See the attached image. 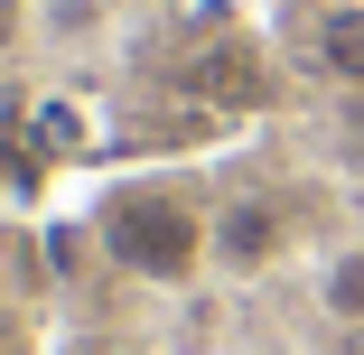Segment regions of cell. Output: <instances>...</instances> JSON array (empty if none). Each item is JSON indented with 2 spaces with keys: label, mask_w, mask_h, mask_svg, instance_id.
<instances>
[{
  "label": "cell",
  "mask_w": 364,
  "mask_h": 355,
  "mask_svg": "<svg viewBox=\"0 0 364 355\" xmlns=\"http://www.w3.org/2000/svg\"><path fill=\"white\" fill-rule=\"evenodd\" d=\"M205 234H215V206H196V187L178 178H131V187H103L94 206V243L131 280H196Z\"/></svg>",
  "instance_id": "6da1fadb"
},
{
  "label": "cell",
  "mask_w": 364,
  "mask_h": 355,
  "mask_svg": "<svg viewBox=\"0 0 364 355\" xmlns=\"http://www.w3.org/2000/svg\"><path fill=\"white\" fill-rule=\"evenodd\" d=\"M280 253H289V225H280L271 196H225V206H215V234H205V262H215V271L252 280V271H271Z\"/></svg>",
  "instance_id": "7a4b0ae2"
},
{
  "label": "cell",
  "mask_w": 364,
  "mask_h": 355,
  "mask_svg": "<svg viewBox=\"0 0 364 355\" xmlns=\"http://www.w3.org/2000/svg\"><path fill=\"white\" fill-rule=\"evenodd\" d=\"M318 65L336 85H355L364 94V0H346V10H327L318 19Z\"/></svg>",
  "instance_id": "3957f363"
},
{
  "label": "cell",
  "mask_w": 364,
  "mask_h": 355,
  "mask_svg": "<svg viewBox=\"0 0 364 355\" xmlns=\"http://www.w3.org/2000/svg\"><path fill=\"white\" fill-rule=\"evenodd\" d=\"M318 300H327V318H336V327H364V243H355V253H336V262L318 271Z\"/></svg>",
  "instance_id": "277c9868"
},
{
  "label": "cell",
  "mask_w": 364,
  "mask_h": 355,
  "mask_svg": "<svg viewBox=\"0 0 364 355\" xmlns=\"http://www.w3.org/2000/svg\"><path fill=\"white\" fill-rule=\"evenodd\" d=\"M346 150H355V169H364V94H355V112H346Z\"/></svg>",
  "instance_id": "5b68a950"
},
{
  "label": "cell",
  "mask_w": 364,
  "mask_h": 355,
  "mask_svg": "<svg viewBox=\"0 0 364 355\" xmlns=\"http://www.w3.org/2000/svg\"><path fill=\"white\" fill-rule=\"evenodd\" d=\"M112 355H150V346H112Z\"/></svg>",
  "instance_id": "8992f818"
}]
</instances>
